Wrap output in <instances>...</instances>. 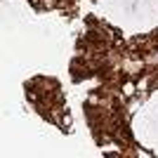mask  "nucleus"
Wrapping results in <instances>:
<instances>
[{
    "label": "nucleus",
    "mask_w": 158,
    "mask_h": 158,
    "mask_svg": "<svg viewBox=\"0 0 158 158\" xmlns=\"http://www.w3.org/2000/svg\"><path fill=\"white\" fill-rule=\"evenodd\" d=\"M123 90H125V94H132V90H135V85H132V83H127V85L123 87Z\"/></svg>",
    "instance_id": "nucleus-1"
}]
</instances>
